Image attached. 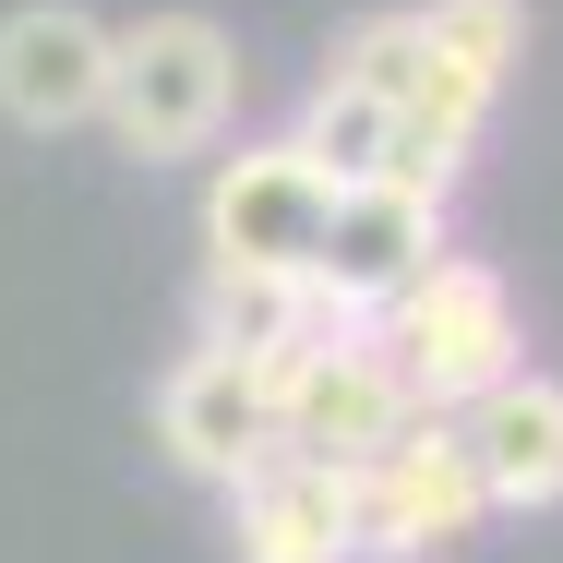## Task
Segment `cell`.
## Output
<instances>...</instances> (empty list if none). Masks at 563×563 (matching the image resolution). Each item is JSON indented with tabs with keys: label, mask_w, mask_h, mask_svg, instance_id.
Returning a JSON list of instances; mask_svg holds the SVG:
<instances>
[{
	"label": "cell",
	"mask_w": 563,
	"mask_h": 563,
	"mask_svg": "<svg viewBox=\"0 0 563 563\" xmlns=\"http://www.w3.org/2000/svg\"><path fill=\"white\" fill-rule=\"evenodd\" d=\"M372 347L396 360V384H408V408H467L479 384H504L516 372V300H504V276L492 264H467V252H432L384 312H372Z\"/></svg>",
	"instance_id": "cell-2"
},
{
	"label": "cell",
	"mask_w": 563,
	"mask_h": 563,
	"mask_svg": "<svg viewBox=\"0 0 563 563\" xmlns=\"http://www.w3.org/2000/svg\"><path fill=\"white\" fill-rule=\"evenodd\" d=\"M408 12L432 24V48H444V60L492 73V85L528 60V0H408Z\"/></svg>",
	"instance_id": "cell-13"
},
{
	"label": "cell",
	"mask_w": 563,
	"mask_h": 563,
	"mask_svg": "<svg viewBox=\"0 0 563 563\" xmlns=\"http://www.w3.org/2000/svg\"><path fill=\"white\" fill-rule=\"evenodd\" d=\"M228 109H240L228 24H205V12H144V24L109 36V97H97V120L120 132V156H144V168L205 156L228 132Z\"/></svg>",
	"instance_id": "cell-1"
},
{
	"label": "cell",
	"mask_w": 563,
	"mask_h": 563,
	"mask_svg": "<svg viewBox=\"0 0 563 563\" xmlns=\"http://www.w3.org/2000/svg\"><path fill=\"white\" fill-rule=\"evenodd\" d=\"M109 97V24L73 0H24L0 24V120L12 132H73Z\"/></svg>",
	"instance_id": "cell-8"
},
{
	"label": "cell",
	"mask_w": 563,
	"mask_h": 563,
	"mask_svg": "<svg viewBox=\"0 0 563 563\" xmlns=\"http://www.w3.org/2000/svg\"><path fill=\"white\" fill-rule=\"evenodd\" d=\"M444 252V192H408V180H336V205L300 252V288L324 324H372L420 264Z\"/></svg>",
	"instance_id": "cell-4"
},
{
	"label": "cell",
	"mask_w": 563,
	"mask_h": 563,
	"mask_svg": "<svg viewBox=\"0 0 563 563\" xmlns=\"http://www.w3.org/2000/svg\"><path fill=\"white\" fill-rule=\"evenodd\" d=\"M455 444H467V467H479V504H492V516L563 504V384L516 360L504 384H479V396L455 408Z\"/></svg>",
	"instance_id": "cell-7"
},
{
	"label": "cell",
	"mask_w": 563,
	"mask_h": 563,
	"mask_svg": "<svg viewBox=\"0 0 563 563\" xmlns=\"http://www.w3.org/2000/svg\"><path fill=\"white\" fill-rule=\"evenodd\" d=\"M324 205H336V180L300 156V132H288V144H240L217 168V192H205V252H217V264H288V276H300Z\"/></svg>",
	"instance_id": "cell-6"
},
{
	"label": "cell",
	"mask_w": 563,
	"mask_h": 563,
	"mask_svg": "<svg viewBox=\"0 0 563 563\" xmlns=\"http://www.w3.org/2000/svg\"><path fill=\"white\" fill-rule=\"evenodd\" d=\"M408 420V384H396V360L372 347V324H336L324 360L300 372V396H288V420H276V444L288 455H324V467H360V455L384 444Z\"/></svg>",
	"instance_id": "cell-9"
},
{
	"label": "cell",
	"mask_w": 563,
	"mask_h": 563,
	"mask_svg": "<svg viewBox=\"0 0 563 563\" xmlns=\"http://www.w3.org/2000/svg\"><path fill=\"white\" fill-rule=\"evenodd\" d=\"M156 444L180 455L192 479H217V492L276 444V420H264V396H252V360H240V347H192V360L168 372V396H156Z\"/></svg>",
	"instance_id": "cell-10"
},
{
	"label": "cell",
	"mask_w": 563,
	"mask_h": 563,
	"mask_svg": "<svg viewBox=\"0 0 563 563\" xmlns=\"http://www.w3.org/2000/svg\"><path fill=\"white\" fill-rule=\"evenodd\" d=\"M228 552L240 563H360V479L324 455L264 444L228 479Z\"/></svg>",
	"instance_id": "cell-5"
},
{
	"label": "cell",
	"mask_w": 563,
	"mask_h": 563,
	"mask_svg": "<svg viewBox=\"0 0 563 563\" xmlns=\"http://www.w3.org/2000/svg\"><path fill=\"white\" fill-rule=\"evenodd\" d=\"M384 144H396V109L324 73V85H312V109H300V156H312L324 180H384Z\"/></svg>",
	"instance_id": "cell-12"
},
{
	"label": "cell",
	"mask_w": 563,
	"mask_h": 563,
	"mask_svg": "<svg viewBox=\"0 0 563 563\" xmlns=\"http://www.w3.org/2000/svg\"><path fill=\"white\" fill-rule=\"evenodd\" d=\"M347 479H360V563H444L492 528L479 467L455 444V408H408Z\"/></svg>",
	"instance_id": "cell-3"
},
{
	"label": "cell",
	"mask_w": 563,
	"mask_h": 563,
	"mask_svg": "<svg viewBox=\"0 0 563 563\" xmlns=\"http://www.w3.org/2000/svg\"><path fill=\"white\" fill-rule=\"evenodd\" d=\"M312 312V288L288 264H205V347H264Z\"/></svg>",
	"instance_id": "cell-11"
}]
</instances>
